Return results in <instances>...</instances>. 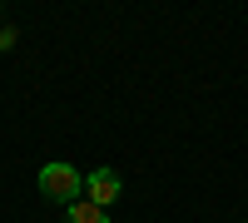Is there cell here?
I'll list each match as a JSON object with an SVG mask.
<instances>
[{
  "instance_id": "obj_1",
  "label": "cell",
  "mask_w": 248,
  "mask_h": 223,
  "mask_svg": "<svg viewBox=\"0 0 248 223\" xmlns=\"http://www.w3.org/2000/svg\"><path fill=\"white\" fill-rule=\"evenodd\" d=\"M35 184H40V193H45L50 204H65V208L85 198V174H79L75 164H65V159H50Z\"/></svg>"
},
{
  "instance_id": "obj_2",
  "label": "cell",
  "mask_w": 248,
  "mask_h": 223,
  "mask_svg": "<svg viewBox=\"0 0 248 223\" xmlns=\"http://www.w3.org/2000/svg\"><path fill=\"white\" fill-rule=\"evenodd\" d=\"M85 198H90V204L94 208H109V204H119V198H124V178H119V169H90L85 174Z\"/></svg>"
},
{
  "instance_id": "obj_3",
  "label": "cell",
  "mask_w": 248,
  "mask_h": 223,
  "mask_svg": "<svg viewBox=\"0 0 248 223\" xmlns=\"http://www.w3.org/2000/svg\"><path fill=\"white\" fill-rule=\"evenodd\" d=\"M65 223H109V208H94L90 198H79V204L65 208Z\"/></svg>"
},
{
  "instance_id": "obj_4",
  "label": "cell",
  "mask_w": 248,
  "mask_h": 223,
  "mask_svg": "<svg viewBox=\"0 0 248 223\" xmlns=\"http://www.w3.org/2000/svg\"><path fill=\"white\" fill-rule=\"evenodd\" d=\"M15 40H20V30H15V25H0V55L15 50Z\"/></svg>"
}]
</instances>
